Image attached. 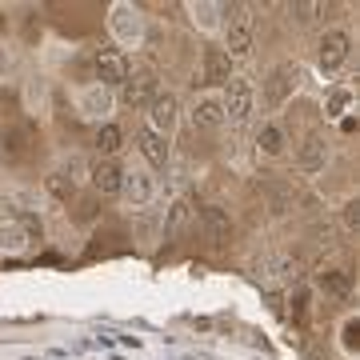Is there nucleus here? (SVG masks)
I'll return each mask as SVG.
<instances>
[{"label": "nucleus", "instance_id": "9", "mask_svg": "<svg viewBox=\"0 0 360 360\" xmlns=\"http://www.w3.org/2000/svg\"><path fill=\"white\" fill-rule=\"evenodd\" d=\"M89 180L101 196H120V188H124V168L116 165V160H96L89 168Z\"/></svg>", "mask_w": 360, "mask_h": 360}, {"label": "nucleus", "instance_id": "30", "mask_svg": "<svg viewBox=\"0 0 360 360\" xmlns=\"http://www.w3.org/2000/svg\"><path fill=\"white\" fill-rule=\"evenodd\" d=\"M4 28H8V20H4V13H0V37H4Z\"/></svg>", "mask_w": 360, "mask_h": 360}, {"label": "nucleus", "instance_id": "1", "mask_svg": "<svg viewBox=\"0 0 360 360\" xmlns=\"http://www.w3.org/2000/svg\"><path fill=\"white\" fill-rule=\"evenodd\" d=\"M40 153V132L32 120H13L0 132V160L4 165H28Z\"/></svg>", "mask_w": 360, "mask_h": 360}, {"label": "nucleus", "instance_id": "3", "mask_svg": "<svg viewBox=\"0 0 360 360\" xmlns=\"http://www.w3.org/2000/svg\"><path fill=\"white\" fill-rule=\"evenodd\" d=\"M220 108H224V120H232V124H248V116H252V108H257V92H252V84H248L245 77H232L229 84H224Z\"/></svg>", "mask_w": 360, "mask_h": 360}, {"label": "nucleus", "instance_id": "22", "mask_svg": "<svg viewBox=\"0 0 360 360\" xmlns=\"http://www.w3.org/2000/svg\"><path fill=\"white\" fill-rule=\"evenodd\" d=\"M316 288H321L324 296H340V300L352 292V284H348V272H345V269H324V272H316Z\"/></svg>", "mask_w": 360, "mask_h": 360}, {"label": "nucleus", "instance_id": "21", "mask_svg": "<svg viewBox=\"0 0 360 360\" xmlns=\"http://www.w3.org/2000/svg\"><path fill=\"white\" fill-rule=\"evenodd\" d=\"M32 245V236L20 220H8V224H0V252H25Z\"/></svg>", "mask_w": 360, "mask_h": 360}, {"label": "nucleus", "instance_id": "19", "mask_svg": "<svg viewBox=\"0 0 360 360\" xmlns=\"http://www.w3.org/2000/svg\"><path fill=\"white\" fill-rule=\"evenodd\" d=\"M92 148L101 153V160H112V156L124 148V132L116 129V124H101L96 136H92Z\"/></svg>", "mask_w": 360, "mask_h": 360}, {"label": "nucleus", "instance_id": "13", "mask_svg": "<svg viewBox=\"0 0 360 360\" xmlns=\"http://www.w3.org/2000/svg\"><path fill=\"white\" fill-rule=\"evenodd\" d=\"M260 196H264V205H269V212H276V217H284V212H292V205H296L292 184H284V180H276V176L260 180Z\"/></svg>", "mask_w": 360, "mask_h": 360}, {"label": "nucleus", "instance_id": "29", "mask_svg": "<svg viewBox=\"0 0 360 360\" xmlns=\"http://www.w3.org/2000/svg\"><path fill=\"white\" fill-rule=\"evenodd\" d=\"M356 333H360V324L348 321V324H345V348H356Z\"/></svg>", "mask_w": 360, "mask_h": 360}, {"label": "nucleus", "instance_id": "7", "mask_svg": "<svg viewBox=\"0 0 360 360\" xmlns=\"http://www.w3.org/2000/svg\"><path fill=\"white\" fill-rule=\"evenodd\" d=\"M300 65L296 60H284L281 68H272V77H269V89H264V96H269V104H284L288 96L296 92V84H300Z\"/></svg>", "mask_w": 360, "mask_h": 360}, {"label": "nucleus", "instance_id": "16", "mask_svg": "<svg viewBox=\"0 0 360 360\" xmlns=\"http://www.w3.org/2000/svg\"><path fill=\"white\" fill-rule=\"evenodd\" d=\"M44 193L52 200H60V205H72L77 200V180H72V172L68 168H52L49 176H44Z\"/></svg>", "mask_w": 360, "mask_h": 360}, {"label": "nucleus", "instance_id": "24", "mask_svg": "<svg viewBox=\"0 0 360 360\" xmlns=\"http://www.w3.org/2000/svg\"><path fill=\"white\" fill-rule=\"evenodd\" d=\"M312 240H316V248H324V252H328V248H336V232L328 229V224H324V229L312 232Z\"/></svg>", "mask_w": 360, "mask_h": 360}, {"label": "nucleus", "instance_id": "12", "mask_svg": "<svg viewBox=\"0 0 360 360\" xmlns=\"http://www.w3.org/2000/svg\"><path fill=\"white\" fill-rule=\"evenodd\" d=\"M136 148H141V156H144L153 168H165L168 156H172V148H168V136L153 132L148 124H144V129H136Z\"/></svg>", "mask_w": 360, "mask_h": 360}, {"label": "nucleus", "instance_id": "18", "mask_svg": "<svg viewBox=\"0 0 360 360\" xmlns=\"http://www.w3.org/2000/svg\"><path fill=\"white\" fill-rule=\"evenodd\" d=\"M120 193L129 196L132 205H148V200H153V193H156V184H153V176H148V172L132 168V172H124V188H120Z\"/></svg>", "mask_w": 360, "mask_h": 360}, {"label": "nucleus", "instance_id": "27", "mask_svg": "<svg viewBox=\"0 0 360 360\" xmlns=\"http://www.w3.org/2000/svg\"><path fill=\"white\" fill-rule=\"evenodd\" d=\"M184 217H188V205H184V200H176V205H172V212H168V229H180V224H184Z\"/></svg>", "mask_w": 360, "mask_h": 360}, {"label": "nucleus", "instance_id": "17", "mask_svg": "<svg viewBox=\"0 0 360 360\" xmlns=\"http://www.w3.org/2000/svg\"><path fill=\"white\" fill-rule=\"evenodd\" d=\"M260 276H269V281H281V284H292L300 276V260L296 257H269L257 264Z\"/></svg>", "mask_w": 360, "mask_h": 360}, {"label": "nucleus", "instance_id": "4", "mask_svg": "<svg viewBox=\"0 0 360 360\" xmlns=\"http://www.w3.org/2000/svg\"><path fill=\"white\" fill-rule=\"evenodd\" d=\"M92 68H96V80H101V89H108V84H124L132 72L129 56L116 49V44H104V49H96V56H92Z\"/></svg>", "mask_w": 360, "mask_h": 360}, {"label": "nucleus", "instance_id": "8", "mask_svg": "<svg viewBox=\"0 0 360 360\" xmlns=\"http://www.w3.org/2000/svg\"><path fill=\"white\" fill-rule=\"evenodd\" d=\"M348 49H352V37L345 28H328L321 37V68L324 72H336V68L348 60Z\"/></svg>", "mask_w": 360, "mask_h": 360}, {"label": "nucleus", "instance_id": "2", "mask_svg": "<svg viewBox=\"0 0 360 360\" xmlns=\"http://www.w3.org/2000/svg\"><path fill=\"white\" fill-rule=\"evenodd\" d=\"M252 8L248 4H229L224 8V49L229 56H245L252 49Z\"/></svg>", "mask_w": 360, "mask_h": 360}, {"label": "nucleus", "instance_id": "26", "mask_svg": "<svg viewBox=\"0 0 360 360\" xmlns=\"http://www.w3.org/2000/svg\"><path fill=\"white\" fill-rule=\"evenodd\" d=\"M13 68H16V56H13V49H8V44H0V80L8 77Z\"/></svg>", "mask_w": 360, "mask_h": 360}, {"label": "nucleus", "instance_id": "11", "mask_svg": "<svg viewBox=\"0 0 360 360\" xmlns=\"http://www.w3.org/2000/svg\"><path fill=\"white\" fill-rule=\"evenodd\" d=\"M176 112H180L176 96H172V92H156L153 101H148V120H153L148 129L160 132V136H165V132H172V124H176Z\"/></svg>", "mask_w": 360, "mask_h": 360}, {"label": "nucleus", "instance_id": "10", "mask_svg": "<svg viewBox=\"0 0 360 360\" xmlns=\"http://www.w3.org/2000/svg\"><path fill=\"white\" fill-rule=\"evenodd\" d=\"M200 229H205V240H208V245H217V248L232 240V220H229V212L217 208V205L200 208Z\"/></svg>", "mask_w": 360, "mask_h": 360}, {"label": "nucleus", "instance_id": "6", "mask_svg": "<svg viewBox=\"0 0 360 360\" xmlns=\"http://www.w3.org/2000/svg\"><path fill=\"white\" fill-rule=\"evenodd\" d=\"M236 77L232 72V56L224 49H205L200 56V72H196V84H229Z\"/></svg>", "mask_w": 360, "mask_h": 360}, {"label": "nucleus", "instance_id": "28", "mask_svg": "<svg viewBox=\"0 0 360 360\" xmlns=\"http://www.w3.org/2000/svg\"><path fill=\"white\" fill-rule=\"evenodd\" d=\"M348 104V92H333V101H328V116H340Z\"/></svg>", "mask_w": 360, "mask_h": 360}, {"label": "nucleus", "instance_id": "14", "mask_svg": "<svg viewBox=\"0 0 360 360\" xmlns=\"http://www.w3.org/2000/svg\"><path fill=\"white\" fill-rule=\"evenodd\" d=\"M224 124H229V120H224V108H220L217 96H205V101L193 104V129H200V132H220Z\"/></svg>", "mask_w": 360, "mask_h": 360}, {"label": "nucleus", "instance_id": "25", "mask_svg": "<svg viewBox=\"0 0 360 360\" xmlns=\"http://www.w3.org/2000/svg\"><path fill=\"white\" fill-rule=\"evenodd\" d=\"M340 220H345V232H356V220H360V212H356V200H348V205L340 208Z\"/></svg>", "mask_w": 360, "mask_h": 360}, {"label": "nucleus", "instance_id": "5", "mask_svg": "<svg viewBox=\"0 0 360 360\" xmlns=\"http://www.w3.org/2000/svg\"><path fill=\"white\" fill-rule=\"evenodd\" d=\"M156 92H160V77H156V68H136L129 72V80L120 84V101L129 104V108H148Z\"/></svg>", "mask_w": 360, "mask_h": 360}, {"label": "nucleus", "instance_id": "15", "mask_svg": "<svg viewBox=\"0 0 360 360\" xmlns=\"http://www.w3.org/2000/svg\"><path fill=\"white\" fill-rule=\"evenodd\" d=\"M324 160H328V144H324L321 132H309L304 144H300V153H296V165L304 168V172H321Z\"/></svg>", "mask_w": 360, "mask_h": 360}, {"label": "nucleus", "instance_id": "23", "mask_svg": "<svg viewBox=\"0 0 360 360\" xmlns=\"http://www.w3.org/2000/svg\"><path fill=\"white\" fill-rule=\"evenodd\" d=\"M108 108H112V92L101 89V84H96V89H89L84 96H80V112H84V116H104Z\"/></svg>", "mask_w": 360, "mask_h": 360}, {"label": "nucleus", "instance_id": "20", "mask_svg": "<svg viewBox=\"0 0 360 360\" xmlns=\"http://www.w3.org/2000/svg\"><path fill=\"white\" fill-rule=\"evenodd\" d=\"M257 148H260L264 156H281L284 148H288V132H284V124H260Z\"/></svg>", "mask_w": 360, "mask_h": 360}, {"label": "nucleus", "instance_id": "31", "mask_svg": "<svg viewBox=\"0 0 360 360\" xmlns=\"http://www.w3.org/2000/svg\"><path fill=\"white\" fill-rule=\"evenodd\" d=\"M0 108H4V96H0ZM0 116H4V112H0Z\"/></svg>", "mask_w": 360, "mask_h": 360}]
</instances>
